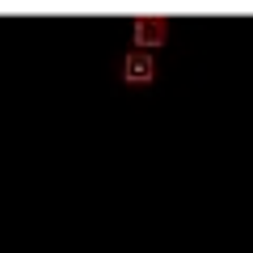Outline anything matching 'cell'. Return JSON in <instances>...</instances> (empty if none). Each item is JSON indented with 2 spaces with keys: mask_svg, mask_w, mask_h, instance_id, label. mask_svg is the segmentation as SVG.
<instances>
[{
  "mask_svg": "<svg viewBox=\"0 0 253 253\" xmlns=\"http://www.w3.org/2000/svg\"><path fill=\"white\" fill-rule=\"evenodd\" d=\"M169 17L165 13H144V17L131 21V34H135V51H148L152 55L156 46H165V38H169Z\"/></svg>",
  "mask_w": 253,
  "mask_h": 253,
  "instance_id": "1",
  "label": "cell"
},
{
  "mask_svg": "<svg viewBox=\"0 0 253 253\" xmlns=\"http://www.w3.org/2000/svg\"><path fill=\"white\" fill-rule=\"evenodd\" d=\"M118 72H123L126 89H148V84H156V59L148 51H126Z\"/></svg>",
  "mask_w": 253,
  "mask_h": 253,
  "instance_id": "2",
  "label": "cell"
}]
</instances>
